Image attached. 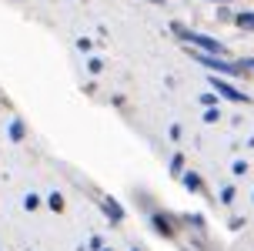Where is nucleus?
Wrapping results in <instances>:
<instances>
[{
	"mask_svg": "<svg viewBox=\"0 0 254 251\" xmlns=\"http://www.w3.org/2000/svg\"><path fill=\"white\" fill-rule=\"evenodd\" d=\"M171 34H174V37H181L190 50H201V54H214V57H224V54H228V47H224V44H221L217 37H207V34H201V30H190V27L178 24V20L171 24Z\"/></svg>",
	"mask_w": 254,
	"mask_h": 251,
	"instance_id": "1",
	"label": "nucleus"
},
{
	"mask_svg": "<svg viewBox=\"0 0 254 251\" xmlns=\"http://www.w3.org/2000/svg\"><path fill=\"white\" fill-rule=\"evenodd\" d=\"M190 50V47H188ZM190 57L201 64V67H207V71H214L217 77H241V67H238V61H228V57H214V54H201V50H190Z\"/></svg>",
	"mask_w": 254,
	"mask_h": 251,
	"instance_id": "2",
	"label": "nucleus"
},
{
	"mask_svg": "<svg viewBox=\"0 0 254 251\" xmlns=\"http://www.w3.org/2000/svg\"><path fill=\"white\" fill-rule=\"evenodd\" d=\"M207 84H211V90H214L217 97L231 100V104H251V97L244 94L241 87H234L228 77H217V74H207Z\"/></svg>",
	"mask_w": 254,
	"mask_h": 251,
	"instance_id": "3",
	"label": "nucleus"
},
{
	"mask_svg": "<svg viewBox=\"0 0 254 251\" xmlns=\"http://www.w3.org/2000/svg\"><path fill=\"white\" fill-rule=\"evenodd\" d=\"M151 225H154V231H157V235H164V238H174V235H178L174 218L164 214V211H151Z\"/></svg>",
	"mask_w": 254,
	"mask_h": 251,
	"instance_id": "4",
	"label": "nucleus"
},
{
	"mask_svg": "<svg viewBox=\"0 0 254 251\" xmlns=\"http://www.w3.org/2000/svg\"><path fill=\"white\" fill-rule=\"evenodd\" d=\"M101 208H104V214L111 218V225H121V221L127 218V211L121 208V201H117V198H104V201H101Z\"/></svg>",
	"mask_w": 254,
	"mask_h": 251,
	"instance_id": "5",
	"label": "nucleus"
},
{
	"mask_svg": "<svg viewBox=\"0 0 254 251\" xmlns=\"http://www.w3.org/2000/svg\"><path fill=\"white\" fill-rule=\"evenodd\" d=\"M181 184H184V188L190 191V194H204V177L197 174V171H184V174H181Z\"/></svg>",
	"mask_w": 254,
	"mask_h": 251,
	"instance_id": "6",
	"label": "nucleus"
},
{
	"mask_svg": "<svg viewBox=\"0 0 254 251\" xmlns=\"http://www.w3.org/2000/svg\"><path fill=\"white\" fill-rule=\"evenodd\" d=\"M231 24H238L241 30H251V34H254V10H241V13H234V17H231Z\"/></svg>",
	"mask_w": 254,
	"mask_h": 251,
	"instance_id": "7",
	"label": "nucleus"
},
{
	"mask_svg": "<svg viewBox=\"0 0 254 251\" xmlns=\"http://www.w3.org/2000/svg\"><path fill=\"white\" fill-rule=\"evenodd\" d=\"M184 171H188V154H181V151H174V154H171V174H184Z\"/></svg>",
	"mask_w": 254,
	"mask_h": 251,
	"instance_id": "8",
	"label": "nucleus"
},
{
	"mask_svg": "<svg viewBox=\"0 0 254 251\" xmlns=\"http://www.w3.org/2000/svg\"><path fill=\"white\" fill-rule=\"evenodd\" d=\"M24 138H27V124L20 121V117H13V121H10V141H17V144H20Z\"/></svg>",
	"mask_w": 254,
	"mask_h": 251,
	"instance_id": "9",
	"label": "nucleus"
},
{
	"mask_svg": "<svg viewBox=\"0 0 254 251\" xmlns=\"http://www.w3.org/2000/svg\"><path fill=\"white\" fill-rule=\"evenodd\" d=\"M47 208H51L54 214H61V211H64V194H61V191H54L51 198H47Z\"/></svg>",
	"mask_w": 254,
	"mask_h": 251,
	"instance_id": "10",
	"label": "nucleus"
},
{
	"mask_svg": "<svg viewBox=\"0 0 254 251\" xmlns=\"http://www.w3.org/2000/svg\"><path fill=\"white\" fill-rule=\"evenodd\" d=\"M221 121V111L217 107H204V124H217Z\"/></svg>",
	"mask_w": 254,
	"mask_h": 251,
	"instance_id": "11",
	"label": "nucleus"
},
{
	"mask_svg": "<svg viewBox=\"0 0 254 251\" xmlns=\"http://www.w3.org/2000/svg\"><path fill=\"white\" fill-rule=\"evenodd\" d=\"M197 100H201L204 107H217V100H221V97H217L214 90H207V94H201V97H197Z\"/></svg>",
	"mask_w": 254,
	"mask_h": 251,
	"instance_id": "12",
	"label": "nucleus"
},
{
	"mask_svg": "<svg viewBox=\"0 0 254 251\" xmlns=\"http://www.w3.org/2000/svg\"><path fill=\"white\" fill-rule=\"evenodd\" d=\"M37 208H40V198L37 194H27L24 198V211H37Z\"/></svg>",
	"mask_w": 254,
	"mask_h": 251,
	"instance_id": "13",
	"label": "nucleus"
},
{
	"mask_svg": "<svg viewBox=\"0 0 254 251\" xmlns=\"http://www.w3.org/2000/svg\"><path fill=\"white\" fill-rule=\"evenodd\" d=\"M231 171H234L238 177H241V174H248V161H244V158H238V161L231 164Z\"/></svg>",
	"mask_w": 254,
	"mask_h": 251,
	"instance_id": "14",
	"label": "nucleus"
},
{
	"mask_svg": "<svg viewBox=\"0 0 254 251\" xmlns=\"http://www.w3.org/2000/svg\"><path fill=\"white\" fill-rule=\"evenodd\" d=\"M87 71H90V74H101V71H104V61H101V57H90V61H87Z\"/></svg>",
	"mask_w": 254,
	"mask_h": 251,
	"instance_id": "15",
	"label": "nucleus"
},
{
	"mask_svg": "<svg viewBox=\"0 0 254 251\" xmlns=\"http://www.w3.org/2000/svg\"><path fill=\"white\" fill-rule=\"evenodd\" d=\"M238 67H241V74H244V71H251V74H254V57H241Z\"/></svg>",
	"mask_w": 254,
	"mask_h": 251,
	"instance_id": "16",
	"label": "nucleus"
},
{
	"mask_svg": "<svg viewBox=\"0 0 254 251\" xmlns=\"http://www.w3.org/2000/svg\"><path fill=\"white\" fill-rule=\"evenodd\" d=\"M87 248H90V251H101V248H104V238H101V235H94V238L87 241Z\"/></svg>",
	"mask_w": 254,
	"mask_h": 251,
	"instance_id": "17",
	"label": "nucleus"
},
{
	"mask_svg": "<svg viewBox=\"0 0 254 251\" xmlns=\"http://www.w3.org/2000/svg\"><path fill=\"white\" fill-rule=\"evenodd\" d=\"M167 134H171V141H181V138H184V127H181V124H174L171 131H167Z\"/></svg>",
	"mask_w": 254,
	"mask_h": 251,
	"instance_id": "18",
	"label": "nucleus"
},
{
	"mask_svg": "<svg viewBox=\"0 0 254 251\" xmlns=\"http://www.w3.org/2000/svg\"><path fill=\"white\" fill-rule=\"evenodd\" d=\"M90 47H94V44H90L87 37H80V40H77V50H80V54H90Z\"/></svg>",
	"mask_w": 254,
	"mask_h": 251,
	"instance_id": "19",
	"label": "nucleus"
},
{
	"mask_svg": "<svg viewBox=\"0 0 254 251\" xmlns=\"http://www.w3.org/2000/svg\"><path fill=\"white\" fill-rule=\"evenodd\" d=\"M221 201H224V204H231V201H234V188H231V184L221 191Z\"/></svg>",
	"mask_w": 254,
	"mask_h": 251,
	"instance_id": "20",
	"label": "nucleus"
},
{
	"mask_svg": "<svg viewBox=\"0 0 254 251\" xmlns=\"http://www.w3.org/2000/svg\"><path fill=\"white\" fill-rule=\"evenodd\" d=\"M217 20H231V10H228V7H217Z\"/></svg>",
	"mask_w": 254,
	"mask_h": 251,
	"instance_id": "21",
	"label": "nucleus"
},
{
	"mask_svg": "<svg viewBox=\"0 0 254 251\" xmlns=\"http://www.w3.org/2000/svg\"><path fill=\"white\" fill-rule=\"evenodd\" d=\"M207 3H217V7H228L231 0H207Z\"/></svg>",
	"mask_w": 254,
	"mask_h": 251,
	"instance_id": "22",
	"label": "nucleus"
},
{
	"mask_svg": "<svg viewBox=\"0 0 254 251\" xmlns=\"http://www.w3.org/2000/svg\"><path fill=\"white\" fill-rule=\"evenodd\" d=\"M147 3H164V0H147Z\"/></svg>",
	"mask_w": 254,
	"mask_h": 251,
	"instance_id": "23",
	"label": "nucleus"
},
{
	"mask_svg": "<svg viewBox=\"0 0 254 251\" xmlns=\"http://www.w3.org/2000/svg\"><path fill=\"white\" fill-rule=\"evenodd\" d=\"M101 251H114V248H101Z\"/></svg>",
	"mask_w": 254,
	"mask_h": 251,
	"instance_id": "24",
	"label": "nucleus"
},
{
	"mask_svg": "<svg viewBox=\"0 0 254 251\" xmlns=\"http://www.w3.org/2000/svg\"><path fill=\"white\" fill-rule=\"evenodd\" d=\"M130 251H140V248H130Z\"/></svg>",
	"mask_w": 254,
	"mask_h": 251,
	"instance_id": "25",
	"label": "nucleus"
},
{
	"mask_svg": "<svg viewBox=\"0 0 254 251\" xmlns=\"http://www.w3.org/2000/svg\"><path fill=\"white\" fill-rule=\"evenodd\" d=\"M251 201H254V198H251Z\"/></svg>",
	"mask_w": 254,
	"mask_h": 251,
	"instance_id": "26",
	"label": "nucleus"
}]
</instances>
